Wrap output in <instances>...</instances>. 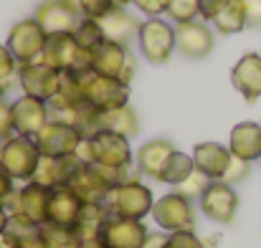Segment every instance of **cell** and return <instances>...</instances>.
I'll return each instance as SVG.
<instances>
[{"mask_svg":"<svg viewBox=\"0 0 261 248\" xmlns=\"http://www.w3.org/2000/svg\"><path fill=\"white\" fill-rule=\"evenodd\" d=\"M249 172H251V162H246V160L231 155V162H228V167H226V172H223L221 180L228 182V185H239V182H244V180L249 177Z\"/></svg>","mask_w":261,"mask_h":248,"instance_id":"cell-36","label":"cell"},{"mask_svg":"<svg viewBox=\"0 0 261 248\" xmlns=\"http://www.w3.org/2000/svg\"><path fill=\"white\" fill-rule=\"evenodd\" d=\"M79 91H82V99L91 104L96 112H109V109L129 104V84L94 74L91 69L79 71Z\"/></svg>","mask_w":261,"mask_h":248,"instance_id":"cell-2","label":"cell"},{"mask_svg":"<svg viewBox=\"0 0 261 248\" xmlns=\"http://www.w3.org/2000/svg\"><path fill=\"white\" fill-rule=\"evenodd\" d=\"M46 41H48V33L41 28V23L36 18H23L10 28L5 46L20 66V64L38 61L43 48H46Z\"/></svg>","mask_w":261,"mask_h":248,"instance_id":"cell-6","label":"cell"},{"mask_svg":"<svg viewBox=\"0 0 261 248\" xmlns=\"http://www.w3.org/2000/svg\"><path fill=\"white\" fill-rule=\"evenodd\" d=\"M33 18L41 23V28L48 36H54V33H74V28L82 20V13L74 0H46L36 8Z\"/></svg>","mask_w":261,"mask_h":248,"instance_id":"cell-17","label":"cell"},{"mask_svg":"<svg viewBox=\"0 0 261 248\" xmlns=\"http://www.w3.org/2000/svg\"><path fill=\"white\" fill-rule=\"evenodd\" d=\"M41 238L46 241L48 248H79L82 246V238L74 233V228H66V226H54V223H43L38 228Z\"/></svg>","mask_w":261,"mask_h":248,"instance_id":"cell-30","label":"cell"},{"mask_svg":"<svg viewBox=\"0 0 261 248\" xmlns=\"http://www.w3.org/2000/svg\"><path fill=\"white\" fill-rule=\"evenodd\" d=\"M228 150L231 155L246 160V162H259L261 157V124L256 122H239L231 129L228 137Z\"/></svg>","mask_w":261,"mask_h":248,"instance_id":"cell-24","label":"cell"},{"mask_svg":"<svg viewBox=\"0 0 261 248\" xmlns=\"http://www.w3.org/2000/svg\"><path fill=\"white\" fill-rule=\"evenodd\" d=\"M10 114H13V132L23 137H36L51 119L48 101L28 96V94L18 96L10 104Z\"/></svg>","mask_w":261,"mask_h":248,"instance_id":"cell-13","label":"cell"},{"mask_svg":"<svg viewBox=\"0 0 261 248\" xmlns=\"http://www.w3.org/2000/svg\"><path fill=\"white\" fill-rule=\"evenodd\" d=\"M200 213L213 221V223H221V226H228L233 223L236 218V210H239V195L233 190V185L223 182V180H213L205 192L200 195Z\"/></svg>","mask_w":261,"mask_h":248,"instance_id":"cell-11","label":"cell"},{"mask_svg":"<svg viewBox=\"0 0 261 248\" xmlns=\"http://www.w3.org/2000/svg\"><path fill=\"white\" fill-rule=\"evenodd\" d=\"M195 172V162H193V155H185V152H180V150H175L173 155L168 157V162L163 167V172H160V182H165V185H173L177 187L180 182H185L190 175Z\"/></svg>","mask_w":261,"mask_h":248,"instance_id":"cell-29","label":"cell"},{"mask_svg":"<svg viewBox=\"0 0 261 248\" xmlns=\"http://www.w3.org/2000/svg\"><path fill=\"white\" fill-rule=\"evenodd\" d=\"M190 155H193L195 170L211 180H221L231 162V150L221 142H198Z\"/></svg>","mask_w":261,"mask_h":248,"instance_id":"cell-22","label":"cell"},{"mask_svg":"<svg viewBox=\"0 0 261 248\" xmlns=\"http://www.w3.org/2000/svg\"><path fill=\"white\" fill-rule=\"evenodd\" d=\"M84 203L82 198L69 187H56L51 190V198H48V213H46V223H54V226H66V228H74L79 213H82Z\"/></svg>","mask_w":261,"mask_h":248,"instance_id":"cell-21","label":"cell"},{"mask_svg":"<svg viewBox=\"0 0 261 248\" xmlns=\"http://www.w3.org/2000/svg\"><path fill=\"white\" fill-rule=\"evenodd\" d=\"M129 3H135V0H114V5H119V8H127Z\"/></svg>","mask_w":261,"mask_h":248,"instance_id":"cell-49","label":"cell"},{"mask_svg":"<svg viewBox=\"0 0 261 248\" xmlns=\"http://www.w3.org/2000/svg\"><path fill=\"white\" fill-rule=\"evenodd\" d=\"M142 248H168V233L165 231H150Z\"/></svg>","mask_w":261,"mask_h":248,"instance_id":"cell-43","label":"cell"},{"mask_svg":"<svg viewBox=\"0 0 261 248\" xmlns=\"http://www.w3.org/2000/svg\"><path fill=\"white\" fill-rule=\"evenodd\" d=\"M38 223H33L28 215H23V213H10L8 215V226H5V231L10 233V236H15L18 241H23V238H28V236H36L38 233Z\"/></svg>","mask_w":261,"mask_h":248,"instance_id":"cell-33","label":"cell"},{"mask_svg":"<svg viewBox=\"0 0 261 248\" xmlns=\"http://www.w3.org/2000/svg\"><path fill=\"white\" fill-rule=\"evenodd\" d=\"M175 25L177 23H190L200 18V0H170L168 13H165Z\"/></svg>","mask_w":261,"mask_h":248,"instance_id":"cell-32","label":"cell"},{"mask_svg":"<svg viewBox=\"0 0 261 248\" xmlns=\"http://www.w3.org/2000/svg\"><path fill=\"white\" fill-rule=\"evenodd\" d=\"M41 61L59 71H89V51L79 46L74 33H54L46 41Z\"/></svg>","mask_w":261,"mask_h":248,"instance_id":"cell-7","label":"cell"},{"mask_svg":"<svg viewBox=\"0 0 261 248\" xmlns=\"http://www.w3.org/2000/svg\"><path fill=\"white\" fill-rule=\"evenodd\" d=\"M79 198H82V203H104L107 200V195H109V185H107V180L99 175V170L94 165H79L74 167V172H71V177H69V182H66Z\"/></svg>","mask_w":261,"mask_h":248,"instance_id":"cell-19","label":"cell"},{"mask_svg":"<svg viewBox=\"0 0 261 248\" xmlns=\"http://www.w3.org/2000/svg\"><path fill=\"white\" fill-rule=\"evenodd\" d=\"M13 81H18V61L13 59L8 46L0 43V91L5 94Z\"/></svg>","mask_w":261,"mask_h":248,"instance_id":"cell-34","label":"cell"},{"mask_svg":"<svg viewBox=\"0 0 261 248\" xmlns=\"http://www.w3.org/2000/svg\"><path fill=\"white\" fill-rule=\"evenodd\" d=\"M175 147L170 140H165V137H158V140H147L140 150H137V155H135V162H137V170H140V175H147V177H160V172H163V167L168 162V157L173 155Z\"/></svg>","mask_w":261,"mask_h":248,"instance_id":"cell-25","label":"cell"},{"mask_svg":"<svg viewBox=\"0 0 261 248\" xmlns=\"http://www.w3.org/2000/svg\"><path fill=\"white\" fill-rule=\"evenodd\" d=\"M216 36L208 25V20H190V23H177L175 25V51H180L185 59H205L213 51Z\"/></svg>","mask_w":261,"mask_h":248,"instance_id":"cell-12","label":"cell"},{"mask_svg":"<svg viewBox=\"0 0 261 248\" xmlns=\"http://www.w3.org/2000/svg\"><path fill=\"white\" fill-rule=\"evenodd\" d=\"M10 104L13 101H8L5 99V94L0 91V142H5L8 137H13L15 132H13V114H10Z\"/></svg>","mask_w":261,"mask_h":248,"instance_id":"cell-39","label":"cell"},{"mask_svg":"<svg viewBox=\"0 0 261 248\" xmlns=\"http://www.w3.org/2000/svg\"><path fill=\"white\" fill-rule=\"evenodd\" d=\"M147 226L135 218H122V215H109L104 223L99 241L104 248H142L147 238Z\"/></svg>","mask_w":261,"mask_h":248,"instance_id":"cell-15","label":"cell"},{"mask_svg":"<svg viewBox=\"0 0 261 248\" xmlns=\"http://www.w3.org/2000/svg\"><path fill=\"white\" fill-rule=\"evenodd\" d=\"M18 86L23 89V94L51 101L59 89H61V71L48 66L46 61H31V64H20L18 66Z\"/></svg>","mask_w":261,"mask_h":248,"instance_id":"cell-10","label":"cell"},{"mask_svg":"<svg viewBox=\"0 0 261 248\" xmlns=\"http://www.w3.org/2000/svg\"><path fill=\"white\" fill-rule=\"evenodd\" d=\"M79 248H104V246H101V241L96 238V241H82V246Z\"/></svg>","mask_w":261,"mask_h":248,"instance_id":"cell-48","label":"cell"},{"mask_svg":"<svg viewBox=\"0 0 261 248\" xmlns=\"http://www.w3.org/2000/svg\"><path fill=\"white\" fill-rule=\"evenodd\" d=\"M99 129H109V132H117V134L132 140L140 132L137 112L129 104L117 106V109H109V112H99Z\"/></svg>","mask_w":261,"mask_h":248,"instance_id":"cell-27","label":"cell"},{"mask_svg":"<svg viewBox=\"0 0 261 248\" xmlns=\"http://www.w3.org/2000/svg\"><path fill=\"white\" fill-rule=\"evenodd\" d=\"M231 84H233V89L246 101L261 99V56L259 53H246V56H241L236 61V66L231 69Z\"/></svg>","mask_w":261,"mask_h":248,"instance_id":"cell-20","label":"cell"},{"mask_svg":"<svg viewBox=\"0 0 261 248\" xmlns=\"http://www.w3.org/2000/svg\"><path fill=\"white\" fill-rule=\"evenodd\" d=\"M137 43H140V53L145 56L147 64H152V66L168 64L175 51V23L165 20V18L142 20Z\"/></svg>","mask_w":261,"mask_h":248,"instance_id":"cell-4","label":"cell"},{"mask_svg":"<svg viewBox=\"0 0 261 248\" xmlns=\"http://www.w3.org/2000/svg\"><path fill=\"white\" fill-rule=\"evenodd\" d=\"M79 165L76 157H51V155H41L36 172L31 177V182H38L48 190H56V187H64L74 172V167Z\"/></svg>","mask_w":261,"mask_h":248,"instance_id":"cell-23","label":"cell"},{"mask_svg":"<svg viewBox=\"0 0 261 248\" xmlns=\"http://www.w3.org/2000/svg\"><path fill=\"white\" fill-rule=\"evenodd\" d=\"M226 0H200V18L211 23V18L218 13V8L223 5Z\"/></svg>","mask_w":261,"mask_h":248,"instance_id":"cell-44","label":"cell"},{"mask_svg":"<svg viewBox=\"0 0 261 248\" xmlns=\"http://www.w3.org/2000/svg\"><path fill=\"white\" fill-rule=\"evenodd\" d=\"M76 3V8H79V13L84 15V18H101L107 10H112L114 8V0H74Z\"/></svg>","mask_w":261,"mask_h":248,"instance_id":"cell-37","label":"cell"},{"mask_svg":"<svg viewBox=\"0 0 261 248\" xmlns=\"http://www.w3.org/2000/svg\"><path fill=\"white\" fill-rule=\"evenodd\" d=\"M99 25H101V33H104L107 41H114V43L127 46L132 38H137L142 20H140L137 15H132L127 8L114 5L112 10H107V13L99 18Z\"/></svg>","mask_w":261,"mask_h":248,"instance_id":"cell-18","label":"cell"},{"mask_svg":"<svg viewBox=\"0 0 261 248\" xmlns=\"http://www.w3.org/2000/svg\"><path fill=\"white\" fill-rule=\"evenodd\" d=\"M38 160H41V150H38L33 137L13 134L5 142H0V162L10 172L13 180L31 182Z\"/></svg>","mask_w":261,"mask_h":248,"instance_id":"cell-5","label":"cell"},{"mask_svg":"<svg viewBox=\"0 0 261 248\" xmlns=\"http://www.w3.org/2000/svg\"><path fill=\"white\" fill-rule=\"evenodd\" d=\"M155 223L165 231V233H175V231H195V208L193 200L180 195L177 190L163 195L160 200H155L152 213Z\"/></svg>","mask_w":261,"mask_h":248,"instance_id":"cell-8","label":"cell"},{"mask_svg":"<svg viewBox=\"0 0 261 248\" xmlns=\"http://www.w3.org/2000/svg\"><path fill=\"white\" fill-rule=\"evenodd\" d=\"M15 192V180L10 177V172L3 167V162H0V203L5 205L8 203V198Z\"/></svg>","mask_w":261,"mask_h":248,"instance_id":"cell-42","label":"cell"},{"mask_svg":"<svg viewBox=\"0 0 261 248\" xmlns=\"http://www.w3.org/2000/svg\"><path fill=\"white\" fill-rule=\"evenodd\" d=\"M211 182H213L211 177H205L203 172H198V170H195V172H193V175H190L185 182H180L175 190H177L180 195L190 198V200H200V195L205 192V187H208Z\"/></svg>","mask_w":261,"mask_h":248,"instance_id":"cell-35","label":"cell"},{"mask_svg":"<svg viewBox=\"0 0 261 248\" xmlns=\"http://www.w3.org/2000/svg\"><path fill=\"white\" fill-rule=\"evenodd\" d=\"M213 28L223 36H233L241 33L246 28V10H244V0H226L218 13L211 18Z\"/></svg>","mask_w":261,"mask_h":248,"instance_id":"cell-28","label":"cell"},{"mask_svg":"<svg viewBox=\"0 0 261 248\" xmlns=\"http://www.w3.org/2000/svg\"><path fill=\"white\" fill-rule=\"evenodd\" d=\"M8 215H10V213H8V208L0 203V233H3V231H5V226H8Z\"/></svg>","mask_w":261,"mask_h":248,"instance_id":"cell-47","label":"cell"},{"mask_svg":"<svg viewBox=\"0 0 261 248\" xmlns=\"http://www.w3.org/2000/svg\"><path fill=\"white\" fill-rule=\"evenodd\" d=\"M107 208L112 215H122V218H135V221H145L152 213L155 205V195L152 190L140 182L137 177H129L119 185H114L107 195Z\"/></svg>","mask_w":261,"mask_h":248,"instance_id":"cell-1","label":"cell"},{"mask_svg":"<svg viewBox=\"0 0 261 248\" xmlns=\"http://www.w3.org/2000/svg\"><path fill=\"white\" fill-rule=\"evenodd\" d=\"M41 155H51V157H74L79 142L84 140V134L64 122L48 119V124L33 137Z\"/></svg>","mask_w":261,"mask_h":248,"instance_id":"cell-14","label":"cell"},{"mask_svg":"<svg viewBox=\"0 0 261 248\" xmlns=\"http://www.w3.org/2000/svg\"><path fill=\"white\" fill-rule=\"evenodd\" d=\"M89 69L94 74L101 76H112L124 84H132L135 74H137V59L132 56V51L122 43L114 41H101L96 48L89 51Z\"/></svg>","mask_w":261,"mask_h":248,"instance_id":"cell-3","label":"cell"},{"mask_svg":"<svg viewBox=\"0 0 261 248\" xmlns=\"http://www.w3.org/2000/svg\"><path fill=\"white\" fill-rule=\"evenodd\" d=\"M48 198H51L48 187H43L38 182H23V187H15V192L8 198L5 208H8V213H23L33 223L43 226L46 213H48Z\"/></svg>","mask_w":261,"mask_h":248,"instance_id":"cell-16","label":"cell"},{"mask_svg":"<svg viewBox=\"0 0 261 248\" xmlns=\"http://www.w3.org/2000/svg\"><path fill=\"white\" fill-rule=\"evenodd\" d=\"M89 145H91V165L99 167H129L132 165V147L129 140L109 132V129H96L94 134H89Z\"/></svg>","mask_w":261,"mask_h":248,"instance_id":"cell-9","label":"cell"},{"mask_svg":"<svg viewBox=\"0 0 261 248\" xmlns=\"http://www.w3.org/2000/svg\"><path fill=\"white\" fill-rule=\"evenodd\" d=\"M246 28H261V0H244Z\"/></svg>","mask_w":261,"mask_h":248,"instance_id":"cell-41","label":"cell"},{"mask_svg":"<svg viewBox=\"0 0 261 248\" xmlns=\"http://www.w3.org/2000/svg\"><path fill=\"white\" fill-rule=\"evenodd\" d=\"M168 248H205V243L193 231H175L168 233Z\"/></svg>","mask_w":261,"mask_h":248,"instance_id":"cell-38","label":"cell"},{"mask_svg":"<svg viewBox=\"0 0 261 248\" xmlns=\"http://www.w3.org/2000/svg\"><path fill=\"white\" fill-rule=\"evenodd\" d=\"M18 246H20V241L15 236H10L8 231L0 233V248H18Z\"/></svg>","mask_w":261,"mask_h":248,"instance_id":"cell-46","label":"cell"},{"mask_svg":"<svg viewBox=\"0 0 261 248\" xmlns=\"http://www.w3.org/2000/svg\"><path fill=\"white\" fill-rule=\"evenodd\" d=\"M74 38L79 41V46L82 48H96L101 41H104V33H101V25H99V20L96 18H84L82 15V20H79V25L74 28Z\"/></svg>","mask_w":261,"mask_h":248,"instance_id":"cell-31","label":"cell"},{"mask_svg":"<svg viewBox=\"0 0 261 248\" xmlns=\"http://www.w3.org/2000/svg\"><path fill=\"white\" fill-rule=\"evenodd\" d=\"M168 3H170V0H135L132 5H135L140 13L150 15V18H160V15L168 13Z\"/></svg>","mask_w":261,"mask_h":248,"instance_id":"cell-40","label":"cell"},{"mask_svg":"<svg viewBox=\"0 0 261 248\" xmlns=\"http://www.w3.org/2000/svg\"><path fill=\"white\" fill-rule=\"evenodd\" d=\"M259 165H261V157H259Z\"/></svg>","mask_w":261,"mask_h":248,"instance_id":"cell-50","label":"cell"},{"mask_svg":"<svg viewBox=\"0 0 261 248\" xmlns=\"http://www.w3.org/2000/svg\"><path fill=\"white\" fill-rule=\"evenodd\" d=\"M18 248H48V246H46V241L41 238V233H36V236H28V238H23Z\"/></svg>","mask_w":261,"mask_h":248,"instance_id":"cell-45","label":"cell"},{"mask_svg":"<svg viewBox=\"0 0 261 248\" xmlns=\"http://www.w3.org/2000/svg\"><path fill=\"white\" fill-rule=\"evenodd\" d=\"M109 208L107 203H84L76 223H74V233L82 238V241H96L104 223L109 221Z\"/></svg>","mask_w":261,"mask_h":248,"instance_id":"cell-26","label":"cell"}]
</instances>
